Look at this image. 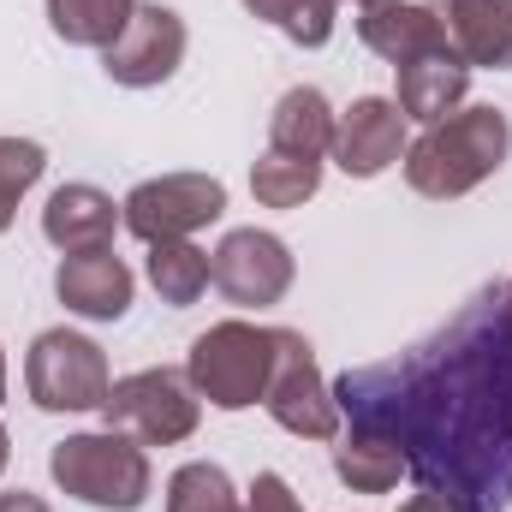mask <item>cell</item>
Listing matches in <instances>:
<instances>
[{
  "mask_svg": "<svg viewBox=\"0 0 512 512\" xmlns=\"http://www.w3.org/2000/svg\"><path fill=\"white\" fill-rule=\"evenodd\" d=\"M346 423L382 429L417 489L471 512L512 507V328L507 286H483L411 352L334 382Z\"/></svg>",
  "mask_w": 512,
  "mask_h": 512,
  "instance_id": "obj_1",
  "label": "cell"
},
{
  "mask_svg": "<svg viewBox=\"0 0 512 512\" xmlns=\"http://www.w3.org/2000/svg\"><path fill=\"white\" fill-rule=\"evenodd\" d=\"M507 149H512V126L501 108H459L405 149V185L417 197H435V203L465 197L489 173H501Z\"/></svg>",
  "mask_w": 512,
  "mask_h": 512,
  "instance_id": "obj_2",
  "label": "cell"
},
{
  "mask_svg": "<svg viewBox=\"0 0 512 512\" xmlns=\"http://www.w3.org/2000/svg\"><path fill=\"white\" fill-rule=\"evenodd\" d=\"M48 477L84 501V507L102 512H137L149 501V453L120 435V429H90V435H66L54 453H48Z\"/></svg>",
  "mask_w": 512,
  "mask_h": 512,
  "instance_id": "obj_3",
  "label": "cell"
},
{
  "mask_svg": "<svg viewBox=\"0 0 512 512\" xmlns=\"http://www.w3.org/2000/svg\"><path fill=\"white\" fill-rule=\"evenodd\" d=\"M185 376L197 387V399H209L215 411H245L268 393V376H274V328L215 322L209 334L191 340Z\"/></svg>",
  "mask_w": 512,
  "mask_h": 512,
  "instance_id": "obj_4",
  "label": "cell"
},
{
  "mask_svg": "<svg viewBox=\"0 0 512 512\" xmlns=\"http://www.w3.org/2000/svg\"><path fill=\"white\" fill-rule=\"evenodd\" d=\"M102 417H108V429L131 435L137 447H179L197 435L203 399H197L191 376H179V370H137V376H120L108 387Z\"/></svg>",
  "mask_w": 512,
  "mask_h": 512,
  "instance_id": "obj_5",
  "label": "cell"
},
{
  "mask_svg": "<svg viewBox=\"0 0 512 512\" xmlns=\"http://www.w3.org/2000/svg\"><path fill=\"white\" fill-rule=\"evenodd\" d=\"M24 387H30V405H42V411H102L114 376L90 334L48 328V334H36V346L24 358Z\"/></svg>",
  "mask_w": 512,
  "mask_h": 512,
  "instance_id": "obj_6",
  "label": "cell"
},
{
  "mask_svg": "<svg viewBox=\"0 0 512 512\" xmlns=\"http://www.w3.org/2000/svg\"><path fill=\"white\" fill-rule=\"evenodd\" d=\"M268 417L298 435V441H334L340 435V405H334V387L322 382L316 370V352L298 328H274V376L262 393Z\"/></svg>",
  "mask_w": 512,
  "mask_h": 512,
  "instance_id": "obj_7",
  "label": "cell"
},
{
  "mask_svg": "<svg viewBox=\"0 0 512 512\" xmlns=\"http://www.w3.org/2000/svg\"><path fill=\"white\" fill-rule=\"evenodd\" d=\"M126 227L143 245H161V239H191L197 227L221 221L227 215V185L209 179V173H161V179H143L120 203Z\"/></svg>",
  "mask_w": 512,
  "mask_h": 512,
  "instance_id": "obj_8",
  "label": "cell"
},
{
  "mask_svg": "<svg viewBox=\"0 0 512 512\" xmlns=\"http://www.w3.org/2000/svg\"><path fill=\"white\" fill-rule=\"evenodd\" d=\"M185 66V18L161 0H137L126 30L102 48V72L126 90H155Z\"/></svg>",
  "mask_w": 512,
  "mask_h": 512,
  "instance_id": "obj_9",
  "label": "cell"
},
{
  "mask_svg": "<svg viewBox=\"0 0 512 512\" xmlns=\"http://www.w3.org/2000/svg\"><path fill=\"white\" fill-rule=\"evenodd\" d=\"M209 274H215V286H221L239 310H268V304H280L286 286H292V251H286L274 233H262V227H239V233H227V239L215 245Z\"/></svg>",
  "mask_w": 512,
  "mask_h": 512,
  "instance_id": "obj_10",
  "label": "cell"
},
{
  "mask_svg": "<svg viewBox=\"0 0 512 512\" xmlns=\"http://www.w3.org/2000/svg\"><path fill=\"white\" fill-rule=\"evenodd\" d=\"M352 179H376L405 155V114L393 96H358L334 120V149H328Z\"/></svg>",
  "mask_w": 512,
  "mask_h": 512,
  "instance_id": "obj_11",
  "label": "cell"
},
{
  "mask_svg": "<svg viewBox=\"0 0 512 512\" xmlns=\"http://www.w3.org/2000/svg\"><path fill=\"white\" fill-rule=\"evenodd\" d=\"M54 292H60V304H66L72 316H84V322H120L131 310L137 280H131V268L114 251H78V256H60Z\"/></svg>",
  "mask_w": 512,
  "mask_h": 512,
  "instance_id": "obj_12",
  "label": "cell"
},
{
  "mask_svg": "<svg viewBox=\"0 0 512 512\" xmlns=\"http://www.w3.org/2000/svg\"><path fill=\"white\" fill-rule=\"evenodd\" d=\"M120 227H126L120 203H114L108 191H96V185H60V191L48 197V209H42V233H48V245L66 251V256L108 251Z\"/></svg>",
  "mask_w": 512,
  "mask_h": 512,
  "instance_id": "obj_13",
  "label": "cell"
},
{
  "mask_svg": "<svg viewBox=\"0 0 512 512\" xmlns=\"http://www.w3.org/2000/svg\"><path fill=\"white\" fill-rule=\"evenodd\" d=\"M435 12L465 66L512 72V0H435Z\"/></svg>",
  "mask_w": 512,
  "mask_h": 512,
  "instance_id": "obj_14",
  "label": "cell"
},
{
  "mask_svg": "<svg viewBox=\"0 0 512 512\" xmlns=\"http://www.w3.org/2000/svg\"><path fill=\"white\" fill-rule=\"evenodd\" d=\"M358 36H364L370 54H382L387 66H411L423 54H447L453 48L441 12L435 6H405V0H387L376 12H364L358 18Z\"/></svg>",
  "mask_w": 512,
  "mask_h": 512,
  "instance_id": "obj_15",
  "label": "cell"
},
{
  "mask_svg": "<svg viewBox=\"0 0 512 512\" xmlns=\"http://www.w3.org/2000/svg\"><path fill=\"white\" fill-rule=\"evenodd\" d=\"M399 72V114L405 120H423V126H441L447 114H459L465 90H471V66L447 48V54H423L411 66H393Z\"/></svg>",
  "mask_w": 512,
  "mask_h": 512,
  "instance_id": "obj_16",
  "label": "cell"
},
{
  "mask_svg": "<svg viewBox=\"0 0 512 512\" xmlns=\"http://www.w3.org/2000/svg\"><path fill=\"white\" fill-rule=\"evenodd\" d=\"M334 108H328V96L316 90V84H298V90H286L280 102H274V114H268V149H286V155H328L334 149Z\"/></svg>",
  "mask_w": 512,
  "mask_h": 512,
  "instance_id": "obj_17",
  "label": "cell"
},
{
  "mask_svg": "<svg viewBox=\"0 0 512 512\" xmlns=\"http://www.w3.org/2000/svg\"><path fill=\"white\" fill-rule=\"evenodd\" d=\"M334 477L352 483L358 495H387V489L405 477V453L387 441L382 429L352 423V429L340 435V447H334Z\"/></svg>",
  "mask_w": 512,
  "mask_h": 512,
  "instance_id": "obj_18",
  "label": "cell"
},
{
  "mask_svg": "<svg viewBox=\"0 0 512 512\" xmlns=\"http://www.w3.org/2000/svg\"><path fill=\"white\" fill-rule=\"evenodd\" d=\"M149 286L161 292V304H173V310H185V304H197L203 292H209V251H197L191 239H161V245H149Z\"/></svg>",
  "mask_w": 512,
  "mask_h": 512,
  "instance_id": "obj_19",
  "label": "cell"
},
{
  "mask_svg": "<svg viewBox=\"0 0 512 512\" xmlns=\"http://www.w3.org/2000/svg\"><path fill=\"white\" fill-rule=\"evenodd\" d=\"M322 185V161L316 155H286V149H262L251 167V197L262 209H298L310 203Z\"/></svg>",
  "mask_w": 512,
  "mask_h": 512,
  "instance_id": "obj_20",
  "label": "cell"
},
{
  "mask_svg": "<svg viewBox=\"0 0 512 512\" xmlns=\"http://www.w3.org/2000/svg\"><path fill=\"white\" fill-rule=\"evenodd\" d=\"M131 12H137V0H48V24L72 48H108L126 30Z\"/></svg>",
  "mask_w": 512,
  "mask_h": 512,
  "instance_id": "obj_21",
  "label": "cell"
},
{
  "mask_svg": "<svg viewBox=\"0 0 512 512\" xmlns=\"http://www.w3.org/2000/svg\"><path fill=\"white\" fill-rule=\"evenodd\" d=\"M167 512H245L233 495V477L209 459H191L167 477Z\"/></svg>",
  "mask_w": 512,
  "mask_h": 512,
  "instance_id": "obj_22",
  "label": "cell"
},
{
  "mask_svg": "<svg viewBox=\"0 0 512 512\" xmlns=\"http://www.w3.org/2000/svg\"><path fill=\"white\" fill-rule=\"evenodd\" d=\"M334 6L340 0H245V12L262 18V24H274L286 42H298V48H322L328 36H334Z\"/></svg>",
  "mask_w": 512,
  "mask_h": 512,
  "instance_id": "obj_23",
  "label": "cell"
},
{
  "mask_svg": "<svg viewBox=\"0 0 512 512\" xmlns=\"http://www.w3.org/2000/svg\"><path fill=\"white\" fill-rule=\"evenodd\" d=\"M42 167H48L42 143H30V137H0V233L12 227V215H18L24 191L42 179Z\"/></svg>",
  "mask_w": 512,
  "mask_h": 512,
  "instance_id": "obj_24",
  "label": "cell"
},
{
  "mask_svg": "<svg viewBox=\"0 0 512 512\" xmlns=\"http://www.w3.org/2000/svg\"><path fill=\"white\" fill-rule=\"evenodd\" d=\"M245 512H304V507H298V495L286 489V477L262 471L251 483V495H245Z\"/></svg>",
  "mask_w": 512,
  "mask_h": 512,
  "instance_id": "obj_25",
  "label": "cell"
},
{
  "mask_svg": "<svg viewBox=\"0 0 512 512\" xmlns=\"http://www.w3.org/2000/svg\"><path fill=\"white\" fill-rule=\"evenodd\" d=\"M399 512H471V507H465V501H453V495H435V489H417V495H411V501H405Z\"/></svg>",
  "mask_w": 512,
  "mask_h": 512,
  "instance_id": "obj_26",
  "label": "cell"
},
{
  "mask_svg": "<svg viewBox=\"0 0 512 512\" xmlns=\"http://www.w3.org/2000/svg\"><path fill=\"white\" fill-rule=\"evenodd\" d=\"M0 512H54L42 495H24V489H12V495H0Z\"/></svg>",
  "mask_w": 512,
  "mask_h": 512,
  "instance_id": "obj_27",
  "label": "cell"
},
{
  "mask_svg": "<svg viewBox=\"0 0 512 512\" xmlns=\"http://www.w3.org/2000/svg\"><path fill=\"white\" fill-rule=\"evenodd\" d=\"M6 459H12V441H6V429H0V471H6Z\"/></svg>",
  "mask_w": 512,
  "mask_h": 512,
  "instance_id": "obj_28",
  "label": "cell"
},
{
  "mask_svg": "<svg viewBox=\"0 0 512 512\" xmlns=\"http://www.w3.org/2000/svg\"><path fill=\"white\" fill-rule=\"evenodd\" d=\"M0 399H6V352H0Z\"/></svg>",
  "mask_w": 512,
  "mask_h": 512,
  "instance_id": "obj_29",
  "label": "cell"
},
{
  "mask_svg": "<svg viewBox=\"0 0 512 512\" xmlns=\"http://www.w3.org/2000/svg\"><path fill=\"white\" fill-rule=\"evenodd\" d=\"M358 6H364V12H376V6H387V0H358Z\"/></svg>",
  "mask_w": 512,
  "mask_h": 512,
  "instance_id": "obj_30",
  "label": "cell"
},
{
  "mask_svg": "<svg viewBox=\"0 0 512 512\" xmlns=\"http://www.w3.org/2000/svg\"><path fill=\"white\" fill-rule=\"evenodd\" d=\"M507 328H512V280H507Z\"/></svg>",
  "mask_w": 512,
  "mask_h": 512,
  "instance_id": "obj_31",
  "label": "cell"
}]
</instances>
